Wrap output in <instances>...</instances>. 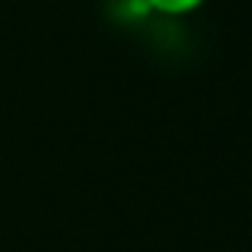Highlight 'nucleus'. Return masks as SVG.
I'll return each mask as SVG.
<instances>
[{
    "instance_id": "1",
    "label": "nucleus",
    "mask_w": 252,
    "mask_h": 252,
    "mask_svg": "<svg viewBox=\"0 0 252 252\" xmlns=\"http://www.w3.org/2000/svg\"><path fill=\"white\" fill-rule=\"evenodd\" d=\"M152 11L165 14V17H182V14H190L195 8H201L206 0H144Z\"/></svg>"
}]
</instances>
